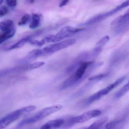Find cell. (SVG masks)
Wrapping results in <instances>:
<instances>
[{
	"label": "cell",
	"instance_id": "cell-4",
	"mask_svg": "<svg viewBox=\"0 0 129 129\" xmlns=\"http://www.w3.org/2000/svg\"><path fill=\"white\" fill-rule=\"evenodd\" d=\"M93 63V62L91 61H87L81 63L75 73L64 83L62 86L63 88H66L72 85L82 79L86 73L88 68Z\"/></svg>",
	"mask_w": 129,
	"mask_h": 129
},
{
	"label": "cell",
	"instance_id": "cell-11",
	"mask_svg": "<svg viewBox=\"0 0 129 129\" xmlns=\"http://www.w3.org/2000/svg\"><path fill=\"white\" fill-rule=\"evenodd\" d=\"M16 33V30L14 27H13L8 31L4 32L0 35V44L9 39L13 37Z\"/></svg>",
	"mask_w": 129,
	"mask_h": 129
},
{
	"label": "cell",
	"instance_id": "cell-12",
	"mask_svg": "<svg viewBox=\"0 0 129 129\" xmlns=\"http://www.w3.org/2000/svg\"><path fill=\"white\" fill-rule=\"evenodd\" d=\"M41 16L36 14H33L32 17V20L30 24L29 27L32 29L38 28L40 24Z\"/></svg>",
	"mask_w": 129,
	"mask_h": 129
},
{
	"label": "cell",
	"instance_id": "cell-22",
	"mask_svg": "<svg viewBox=\"0 0 129 129\" xmlns=\"http://www.w3.org/2000/svg\"><path fill=\"white\" fill-rule=\"evenodd\" d=\"M122 120L117 119L113 120L110 122L106 125L105 128L106 129H113L118 124H119L121 122Z\"/></svg>",
	"mask_w": 129,
	"mask_h": 129
},
{
	"label": "cell",
	"instance_id": "cell-3",
	"mask_svg": "<svg viewBox=\"0 0 129 129\" xmlns=\"http://www.w3.org/2000/svg\"><path fill=\"white\" fill-rule=\"evenodd\" d=\"M36 107L30 105L17 109L0 119V129L5 128L25 114L35 110Z\"/></svg>",
	"mask_w": 129,
	"mask_h": 129
},
{
	"label": "cell",
	"instance_id": "cell-1",
	"mask_svg": "<svg viewBox=\"0 0 129 129\" xmlns=\"http://www.w3.org/2000/svg\"><path fill=\"white\" fill-rule=\"evenodd\" d=\"M63 108L61 105H56L45 108L36 113L31 117L24 119L17 125V127H21L24 125L32 124L39 122L48 116L60 110Z\"/></svg>",
	"mask_w": 129,
	"mask_h": 129
},
{
	"label": "cell",
	"instance_id": "cell-8",
	"mask_svg": "<svg viewBox=\"0 0 129 129\" xmlns=\"http://www.w3.org/2000/svg\"><path fill=\"white\" fill-rule=\"evenodd\" d=\"M65 122V119H59L48 121L43 125L40 129H56L62 127Z\"/></svg>",
	"mask_w": 129,
	"mask_h": 129
},
{
	"label": "cell",
	"instance_id": "cell-9",
	"mask_svg": "<svg viewBox=\"0 0 129 129\" xmlns=\"http://www.w3.org/2000/svg\"><path fill=\"white\" fill-rule=\"evenodd\" d=\"M126 78V76H123L117 80L113 83L110 84L108 86L103 89H101L98 91L99 93L101 94L102 96H104L110 92L111 91L117 87L118 85H120L125 80Z\"/></svg>",
	"mask_w": 129,
	"mask_h": 129
},
{
	"label": "cell",
	"instance_id": "cell-28",
	"mask_svg": "<svg viewBox=\"0 0 129 129\" xmlns=\"http://www.w3.org/2000/svg\"><path fill=\"white\" fill-rule=\"evenodd\" d=\"M3 0H0V5L2 4V2H3Z\"/></svg>",
	"mask_w": 129,
	"mask_h": 129
},
{
	"label": "cell",
	"instance_id": "cell-26",
	"mask_svg": "<svg viewBox=\"0 0 129 129\" xmlns=\"http://www.w3.org/2000/svg\"><path fill=\"white\" fill-rule=\"evenodd\" d=\"M8 5L11 7H15L16 5L17 0H6Z\"/></svg>",
	"mask_w": 129,
	"mask_h": 129
},
{
	"label": "cell",
	"instance_id": "cell-13",
	"mask_svg": "<svg viewBox=\"0 0 129 129\" xmlns=\"http://www.w3.org/2000/svg\"><path fill=\"white\" fill-rule=\"evenodd\" d=\"M108 117H105L94 122L88 128L85 129H100V128L107 122L108 120Z\"/></svg>",
	"mask_w": 129,
	"mask_h": 129
},
{
	"label": "cell",
	"instance_id": "cell-21",
	"mask_svg": "<svg viewBox=\"0 0 129 129\" xmlns=\"http://www.w3.org/2000/svg\"><path fill=\"white\" fill-rule=\"evenodd\" d=\"M110 37L108 36H105L101 39L96 44V48H101V47L105 45V44L110 40Z\"/></svg>",
	"mask_w": 129,
	"mask_h": 129
},
{
	"label": "cell",
	"instance_id": "cell-16",
	"mask_svg": "<svg viewBox=\"0 0 129 129\" xmlns=\"http://www.w3.org/2000/svg\"><path fill=\"white\" fill-rule=\"evenodd\" d=\"M129 90V83L128 82L116 92L115 95V97L116 99L120 98L125 95L128 91Z\"/></svg>",
	"mask_w": 129,
	"mask_h": 129
},
{
	"label": "cell",
	"instance_id": "cell-24",
	"mask_svg": "<svg viewBox=\"0 0 129 129\" xmlns=\"http://www.w3.org/2000/svg\"><path fill=\"white\" fill-rule=\"evenodd\" d=\"M106 75H107L106 74H103L95 75V76H92L89 77V78L88 80L89 81H94V80L101 79H103V78L105 77Z\"/></svg>",
	"mask_w": 129,
	"mask_h": 129
},
{
	"label": "cell",
	"instance_id": "cell-14",
	"mask_svg": "<svg viewBox=\"0 0 129 129\" xmlns=\"http://www.w3.org/2000/svg\"><path fill=\"white\" fill-rule=\"evenodd\" d=\"M13 27V22L11 20H7L0 22V30L3 32L8 31Z\"/></svg>",
	"mask_w": 129,
	"mask_h": 129
},
{
	"label": "cell",
	"instance_id": "cell-10",
	"mask_svg": "<svg viewBox=\"0 0 129 129\" xmlns=\"http://www.w3.org/2000/svg\"><path fill=\"white\" fill-rule=\"evenodd\" d=\"M129 11H128L125 14L117 17L111 23V25H122L129 21Z\"/></svg>",
	"mask_w": 129,
	"mask_h": 129
},
{
	"label": "cell",
	"instance_id": "cell-17",
	"mask_svg": "<svg viewBox=\"0 0 129 129\" xmlns=\"http://www.w3.org/2000/svg\"><path fill=\"white\" fill-rule=\"evenodd\" d=\"M102 96L99 93V92L98 91L96 93H95L94 94L92 95L91 96L88 98L86 102V104L87 105H89L92 104L95 102L98 101L100 99Z\"/></svg>",
	"mask_w": 129,
	"mask_h": 129
},
{
	"label": "cell",
	"instance_id": "cell-23",
	"mask_svg": "<svg viewBox=\"0 0 129 129\" xmlns=\"http://www.w3.org/2000/svg\"><path fill=\"white\" fill-rule=\"evenodd\" d=\"M30 15L29 14H26L22 17L21 20L18 23L19 25H26L30 20Z\"/></svg>",
	"mask_w": 129,
	"mask_h": 129
},
{
	"label": "cell",
	"instance_id": "cell-29",
	"mask_svg": "<svg viewBox=\"0 0 129 129\" xmlns=\"http://www.w3.org/2000/svg\"><path fill=\"white\" fill-rule=\"evenodd\" d=\"M81 129H85V128Z\"/></svg>",
	"mask_w": 129,
	"mask_h": 129
},
{
	"label": "cell",
	"instance_id": "cell-6",
	"mask_svg": "<svg viewBox=\"0 0 129 129\" xmlns=\"http://www.w3.org/2000/svg\"><path fill=\"white\" fill-rule=\"evenodd\" d=\"M129 0H127L125 2L123 3L122 4H121L120 5H119L116 8L111 10L110 11H108L105 13L99 14V15H97V16L92 17L91 19L88 20V21L86 22L84 25H90V24H93V23L100 22L104 19L112 16L113 14L117 13L118 11L122 10L123 8L128 7L129 5Z\"/></svg>",
	"mask_w": 129,
	"mask_h": 129
},
{
	"label": "cell",
	"instance_id": "cell-20",
	"mask_svg": "<svg viewBox=\"0 0 129 129\" xmlns=\"http://www.w3.org/2000/svg\"><path fill=\"white\" fill-rule=\"evenodd\" d=\"M45 64V62H35L32 63L28 64L27 66L26 70H34L36 68H40V67L44 65Z\"/></svg>",
	"mask_w": 129,
	"mask_h": 129
},
{
	"label": "cell",
	"instance_id": "cell-7",
	"mask_svg": "<svg viewBox=\"0 0 129 129\" xmlns=\"http://www.w3.org/2000/svg\"><path fill=\"white\" fill-rule=\"evenodd\" d=\"M101 114V112L100 110H92L74 117V120L76 123H83L90 120L94 117L98 116L100 115Z\"/></svg>",
	"mask_w": 129,
	"mask_h": 129
},
{
	"label": "cell",
	"instance_id": "cell-25",
	"mask_svg": "<svg viewBox=\"0 0 129 129\" xmlns=\"http://www.w3.org/2000/svg\"><path fill=\"white\" fill-rule=\"evenodd\" d=\"M8 9L5 6H2L0 8V17L5 16L8 13Z\"/></svg>",
	"mask_w": 129,
	"mask_h": 129
},
{
	"label": "cell",
	"instance_id": "cell-15",
	"mask_svg": "<svg viewBox=\"0 0 129 129\" xmlns=\"http://www.w3.org/2000/svg\"><path fill=\"white\" fill-rule=\"evenodd\" d=\"M30 40H31L30 38H29V37H27V38L22 39L17 42V43H15L13 45L10 46L8 48V50H14V49L20 48L23 47L26 43L29 41Z\"/></svg>",
	"mask_w": 129,
	"mask_h": 129
},
{
	"label": "cell",
	"instance_id": "cell-19",
	"mask_svg": "<svg viewBox=\"0 0 129 129\" xmlns=\"http://www.w3.org/2000/svg\"><path fill=\"white\" fill-rule=\"evenodd\" d=\"M74 120V117H70L67 119L66 120H65V122L61 128L64 129H67L72 127L75 124Z\"/></svg>",
	"mask_w": 129,
	"mask_h": 129
},
{
	"label": "cell",
	"instance_id": "cell-27",
	"mask_svg": "<svg viewBox=\"0 0 129 129\" xmlns=\"http://www.w3.org/2000/svg\"><path fill=\"white\" fill-rule=\"evenodd\" d=\"M69 0H63L61 2L60 4L59 5V7H64V6L66 5L69 2Z\"/></svg>",
	"mask_w": 129,
	"mask_h": 129
},
{
	"label": "cell",
	"instance_id": "cell-2",
	"mask_svg": "<svg viewBox=\"0 0 129 129\" xmlns=\"http://www.w3.org/2000/svg\"><path fill=\"white\" fill-rule=\"evenodd\" d=\"M84 28H75L71 26H66L61 29L56 35H48L42 39L44 45L46 43H56L61 41L64 39L77 33L83 31Z\"/></svg>",
	"mask_w": 129,
	"mask_h": 129
},
{
	"label": "cell",
	"instance_id": "cell-5",
	"mask_svg": "<svg viewBox=\"0 0 129 129\" xmlns=\"http://www.w3.org/2000/svg\"><path fill=\"white\" fill-rule=\"evenodd\" d=\"M76 40L74 39H69L49 45L42 50L44 55L51 54L73 45L76 43Z\"/></svg>",
	"mask_w": 129,
	"mask_h": 129
},
{
	"label": "cell",
	"instance_id": "cell-18",
	"mask_svg": "<svg viewBox=\"0 0 129 129\" xmlns=\"http://www.w3.org/2000/svg\"><path fill=\"white\" fill-rule=\"evenodd\" d=\"M43 55L42 50L39 49L33 50L30 51L28 54L29 57L32 58H36Z\"/></svg>",
	"mask_w": 129,
	"mask_h": 129
}]
</instances>
